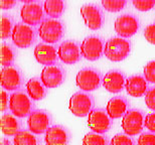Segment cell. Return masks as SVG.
Returning a JSON list of instances; mask_svg holds the SVG:
<instances>
[{
    "mask_svg": "<svg viewBox=\"0 0 155 145\" xmlns=\"http://www.w3.org/2000/svg\"><path fill=\"white\" fill-rule=\"evenodd\" d=\"M131 51V44L124 38H113L109 39L104 48V54L108 60L114 63L121 61L128 57Z\"/></svg>",
    "mask_w": 155,
    "mask_h": 145,
    "instance_id": "cell-1",
    "label": "cell"
},
{
    "mask_svg": "<svg viewBox=\"0 0 155 145\" xmlns=\"http://www.w3.org/2000/svg\"><path fill=\"white\" fill-rule=\"evenodd\" d=\"M38 32L46 44H57L64 35V26L57 18H48L40 22Z\"/></svg>",
    "mask_w": 155,
    "mask_h": 145,
    "instance_id": "cell-2",
    "label": "cell"
},
{
    "mask_svg": "<svg viewBox=\"0 0 155 145\" xmlns=\"http://www.w3.org/2000/svg\"><path fill=\"white\" fill-rule=\"evenodd\" d=\"M11 38L17 48H27L35 41V32L28 24L17 23L12 29Z\"/></svg>",
    "mask_w": 155,
    "mask_h": 145,
    "instance_id": "cell-3",
    "label": "cell"
},
{
    "mask_svg": "<svg viewBox=\"0 0 155 145\" xmlns=\"http://www.w3.org/2000/svg\"><path fill=\"white\" fill-rule=\"evenodd\" d=\"M9 109L14 116L24 118L31 112V102L23 92H15L9 98Z\"/></svg>",
    "mask_w": 155,
    "mask_h": 145,
    "instance_id": "cell-4",
    "label": "cell"
},
{
    "mask_svg": "<svg viewBox=\"0 0 155 145\" xmlns=\"http://www.w3.org/2000/svg\"><path fill=\"white\" fill-rule=\"evenodd\" d=\"M77 86L85 92H92L100 87L101 76L94 69H84L76 77Z\"/></svg>",
    "mask_w": 155,
    "mask_h": 145,
    "instance_id": "cell-5",
    "label": "cell"
},
{
    "mask_svg": "<svg viewBox=\"0 0 155 145\" xmlns=\"http://www.w3.org/2000/svg\"><path fill=\"white\" fill-rule=\"evenodd\" d=\"M144 118L143 114L137 110H130L123 115L122 128L129 136H134L140 133L143 129Z\"/></svg>",
    "mask_w": 155,
    "mask_h": 145,
    "instance_id": "cell-6",
    "label": "cell"
},
{
    "mask_svg": "<svg viewBox=\"0 0 155 145\" xmlns=\"http://www.w3.org/2000/svg\"><path fill=\"white\" fill-rule=\"evenodd\" d=\"M69 108L77 117H85L89 115L93 108V100L90 95L85 93H76L70 99Z\"/></svg>",
    "mask_w": 155,
    "mask_h": 145,
    "instance_id": "cell-7",
    "label": "cell"
},
{
    "mask_svg": "<svg viewBox=\"0 0 155 145\" xmlns=\"http://www.w3.org/2000/svg\"><path fill=\"white\" fill-rule=\"evenodd\" d=\"M104 52V44L100 38L89 36L81 44V54L86 60L94 61L99 60Z\"/></svg>",
    "mask_w": 155,
    "mask_h": 145,
    "instance_id": "cell-8",
    "label": "cell"
},
{
    "mask_svg": "<svg viewBox=\"0 0 155 145\" xmlns=\"http://www.w3.org/2000/svg\"><path fill=\"white\" fill-rule=\"evenodd\" d=\"M139 21L135 16L130 14L121 15L115 21V31L121 38H131L138 31Z\"/></svg>",
    "mask_w": 155,
    "mask_h": 145,
    "instance_id": "cell-9",
    "label": "cell"
},
{
    "mask_svg": "<svg viewBox=\"0 0 155 145\" xmlns=\"http://www.w3.org/2000/svg\"><path fill=\"white\" fill-rule=\"evenodd\" d=\"M88 126L93 132L103 134L110 129L111 121L108 113H105L103 110L94 109L89 113Z\"/></svg>",
    "mask_w": 155,
    "mask_h": 145,
    "instance_id": "cell-10",
    "label": "cell"
},
{
    "mask_svg": "<svg viewBox=\"0 0 155 145\" xmlns=\"http://www.w3.org/2000/svg\"><path fill=\"white\" fill-rule=\"evenodd\" d=\"M21 19L24 23L30 26H35L43 19V10L42 7L38 2L26 3L22 6L20 11Z\"/></svg>",
    "mask_w": 155,
    "mask_h": 145,
    "instance_id": "cell-11",
    "label": "cell"
},
{
    "mask_svg": "<svg viewBox=\"0 0 155 145\" xmlns=\"http://www.w3.org/2000/svg\"><path fill=\"white\" fill-rule=\"evenodd\" d=\"M51 118L45 111L35 110L30 112L27 119V125L30 132L33 134H41L48 129Z\"/></svg>",
    "mask_w": 155,
    "mask_h": 145,
    "instance_id": "cell-12",
    "label": "cell"
},
{
    "mask_svg": "<svg viewBox=\"0 0 155 145\" xmlns=\"http://www.w3.org/2000/svg\"><path fill=\"white\" fill-rule=\"evenodd\" d=\"M40 79L45 88L52 89L57 88L60 85L63 84L64 79V71L58 66H46L42 70Z\"/></svg>",
    "mask_w": 155,
    "mask_h": 145,
    "instance_id": "cell-13",
    "label": "cell"
},
{
    "mask_svg": "<svg viewBox=\"0 0 155 145\" xmlns=\"http://www.w3.org/2000/svg\"><path fill=\"white\" fill-rule=\"evenodd\" d=\"M80 48L76 42L72 41H64L58 49V55L60 60L66 64H77L81 58Z\"/></svg>",
    "mask_w": 155,
    "mask_h": 145,
    "instance_id": "cell-14",
    "label": "cell"
},
{
    "mask_svg": "<svg viewBox=\"0 0 155 145\" xmlns=\"http://www.w3.org/2000/svg\"><path fill=\"white\" fill-rule=\"evenodd\" d=\"M81 14L85 21V24L90 29L98 30L101 28L103 24V17H102L100 9L97 6L93 4L84 5L81 8Z\"/></svg>",
    "mask_w": 155,
    "mask_h": 145,
    "instance_id": "cell-15",
    "label": "cell"
},
{
    "mask_svg": "<svg viewBox=\"0 0 155 145\" xmlns=\"http://www.w3.org/2000/svg\"><path fill=\"white\" fill-rule=\"evenodd\" d=\"M22 78L15 68L4 67L1 71V86L7 91H15L20 88Z\"/></svg>",
    "mask_w": 155,
    "mask_h": 145,
    "instance_id": "cell-16",
    "label": "cell"
},
{
    "mask_svg": "<svg viewBox=\"0 0 155 145\" xmlns=\"http://www.w3.org/2000/svg\"><path fill=\"white\" fill-rule=\"evenodd\" d=\"M35 57L36 61L39 64H45V66H51L54 64L58 61L57 57V51L52 45L45 44H39L35 48Z\"/></svg>",
    "mask_w": 155,
    "mask_h": 145,
    "instance_id": "cell-17",
    "label": "cell"
},
{
    "mask_svg": "<svg viewBox=\"0 0 155 145\" xmlns=\"http://www.w3.org/2000/svg\"><path fill=\"white\" fill-rule=\"evenodd\" d=\"M125 85V79L122 73L118 71H110L103 78V86L110 93H119L123 90Z\"/></svg>",
    "mask_w": 155,
    "mask_h": 145,
    "instance_id": "cell-18",
    "label": "cell"
},
{
    "mask_svg": "<svg viewBox=\"0 0 155 145\" xmlns=\"http://www.w3.org/2000/svg\"><path fill=\"white\" fill-rule=\"evenodd\" d=\"M146 79L141 76H133L125 83V89L127 94L131 97L139 98L146 93L147 83Z\"/></svg>",
    "mask_w": 155,
    "mask_h": 145,
    "instance_id": "cell-19",
    "label": "cell"
},
{
    "mask_svg": "<svg viewBox=\"0 0 155 145\" xmlns=\"http://www.w3.org/2000/svg\"><path fill=\"white\" fill-rule=\"evenodd\" d=\"M45 143L48 145L67 144L69 141V134L66 129L61 126H52V127H48L45 131Z\"/></svg>",
    "mask_w": 155,
    "mask_h": 145,
    "instance_id": "cell-20",
    "label": "cell"
},
{
    "mask_svg": "<svg viewBox=\"0 0 155 145\" xmlns=\"http://www.w3.org/2000/svg\"><path fill=\"white\" fill-rule=\"evenodd\" d=\"M127 101L121 97L112 98L108 102L106 107V112L111 119H118L123 116L127 111Z\"/></svg>",
    "mask_w": 155,
    "mask_h": 145,
    "instance_id": "cell-21",
    "label": "cell"
},
{
    "mask_svg": "<svg viewBox=\"0 0 155 145\" xmlns=\"http://www.w3.org/2000/svg\"><path fill=\"white\" fill-rule=\"evenodd\" d=\"M45 86L43 85V83L38 79H30L26 84V91L28 93L29 97L35 101H39L42 100L43 98L45 97L46 95V91L45 89Z\"/></svg>",
    "mask_w": 155,
    "mask_h": 145,
    "instance_id": "cell-22",
    "label": "cell"
},
{
    "mask_svg": "<svg viewBox=\"0 0 155 145\" xmlns=\"http://www.w3.org/2000/svg\"><path fill=\"white\" fill-rule=\"evenodd\" d=\"M15 117L10 114H3L1 117L2 133L6 136H14L19 131V124Z\"/></svg>",
    "mask_w": 155,
    "mask_h": 145,
    "instance_id": "cell-23",
    "label": "cell"
},
{
    "mask_svg": "<svg viewBox=\"0 0 155 145\" xmlns=\"http://www.w3.org/2000/svg\"><path fill=\"white\" fill-rule=\"evenodd\" d=\"M66 4L64 0H45L43 9L45 13L51 18H58L63 15Z\"/></svg>",
    "mask_w": 155,
    "mask_h": 145,
    "instance_id": "cell-24",
    "label": "cell"
},
{
    "mask_svg": "<svg viewBox=\"0 0 155 145\" xmlns=\"http://www.w3.org/2000/svg\"><path fill=\"white\" fill-rule=\"evenodd\" d=\"M13 142L16 145H35L36 139L32 135V132L29 133L28 131L20 130L14 135Z\"/></svg>",
    "mask_w": 155,
    "mask_h": 145,
    "instance_id": "cell-25",
    "label": "cell"
},
{
    "mask_svg": "<svg viewBox=\"0 0 155 145\" xmlns=\"http://www.w3.org/2000/svg\"><path fill=\"white\" fill-rule=\"evenodd\" d=\"M14 61V51L10 45L2 44L1 47V64L3 67H10Z\"/></svg>",
    "mask_w": 155,
    "mask_h": 145,
    "instance_id": "cell-26",
    "label": "cell"
},
{
    "mask_svg": "<svg viewBox=\"0 0 155 145\" xmlns=\"http://www.w3.org/2000/svg\"><path fill=\"white\" fill-rule=\"evenodd\" d=\"M101 2L105 10L109 12L121 11L126 5V0H101Z\"/></svg>",
    "mask_w": 155,
    "mask_h": 145,
    "instance_id": "cell-27",
    "label": "cell"
},
{
    "mask_svg": "<svg viewBox=\"0 0 155 145\" xmlns=\"http://www.w3.org/2000/svg\"><path fill=\"white\" fill-rule=\"evenodd\" d=\"M107 140L104 136L100 135V133L93 132V133L87 134L83 139L84 145H91V144H106Z\"/></svg>",
    "mask_w": 155,
    "mask_h": 145,
    "instance_id": "cell-28",
    "label": "cell"
},
{
    "mask_svg": "<svg viewBox=\"0 0 155 145\" xmlns=\"http://www.w3.org/2000/svg\"><path fill=\"white\" fill-rule=\"evenodd\" d=\"M12 33V22L11 19L6 15H3L1 18V38H8Z\"/></svg>",
    "mask_w": 155,
    "mask_h": 145,
    "instance_id": "cell-29",
    "label": "cell"
},
{
    "mask_svg": "<svg viewBox=\"0 0 155 145\" xmlns=\"http://www.w3.org/2000/svg\"><path fill=\"white\" fill-rule=\"evenodd\" d=\"M132 3L139 11H149L155 6V0H132Z\"/></svg>",
    "mask_w": 155,
    "mask_h": 145,
    "instance_id": "cell-30",
    "label": "cell"
},
{
    "mask_svg": "<svg viewBox=\"0 0 155 145\" xmlns=\"http://www.w3.org/2000/svg\"><path fill=\"white\" fill-rule=\"evenodd\" d=\"M144 77L147 82L155 84V61L148 63L144 68Z\"/></svg>",
    "mask_w": 155,
    "mask_h": 145,
    "instance_id": "cell-31",
    "label": "cell"
},
{
    "mask_svg": "<svg viewBox=\"0 0 155 145\" xmlns=\"http://www.w3.org/2000/svg\"><path fill=\"white\" fill-rule=\"evenodd\" d=\"M129 135H122L118 134L116 136H114L111 140V144L113 145H132L133 141L128 137Z\"/></svg>",
    "mask_w": 155,
    "mask_h": 145,
    "instance_id": "cell-32",
    "label": "cell"
},
{
    "mask_svg": "<svg viewBox=\"0 0 155 145\" xmlns=\"http://www.w3.org/2000/svg\"><path fill=\"white\" fill-rule=\"evenodd\" d=\"M137 143L139 145H154L155 144V135L152 133H143L138 138Z\"/></svg>",
    "mask_w": 155,
    "mask_h": 145,
    "instance_id": "cell-33",
    "label": "cell"
},
{
    "mask_svg": "<svg viewBox=\"0 0 155 145\" xmlns=\"http://www.w3.org/2000/svg\"><path fill=\"white\" fill-rule=\"evenodd\" d=\"M145 103L149 109L155 111V88L150 89L145 95Z\"/></svg>",
    "mask_w": 155,
    "mask_h": 145,
    "instance_id": "cell-34",
    "label": "cell"
},
{
    "mask_svg": "<svg viewBox=\"0 0 155 145\" xmlns=\"http://www.w3.org/2000/svg\"><path fill=\"white\" fill-rule=\"evenodd\" d=\"M144 38L148 42L155 44V24H150L145 28Z\"/></svg>",
    "mask_w": 155,
    "mask_h": 145,
    "instance_id": "cell-35",
    "label": "cell"
},
{
    "mask_svg": "<svg viewBox=\"0 0 155 145\" xmlns=\"http://www.w3.org/2000/svg\"><path fill=\"white\" fill-rule=\"evenodd\" d=\"M145 127L151 132H155V113L148 114L145 117V121H144Z\"/></svg>",
    "mask_w": 155,
    "mask_h": 145,
    "instance_id": "cell-36",
    "label": "cell"
},
{
    "mask_svg": "<svg viewBox=\"0 0 155 145\" xmlns=\"http://www.w3.org/2000/svg\"><path fill=\"white\" fill-rule=\"evenodd\" d=\"M16 4V0H1V9L7 10V9L13 8Z\"/></svg>",
    "mask_w": 155,
    "mask_h": 145,
    "instance_id": "cell-37",
    "label": "cell"
},
{
    "mask_svg": "<svg viewBox=\"0 0 155 145\" xmlns=\"http://www.w3.org/2000/svg\"><path fill=\"white\" fill-rule=\"evenodd\" d=\"M8 105V97L5 91L1 92V112H5Z\"/></svg>",
    "mask_w": 155,
    "mask_h": 145,
    "instance_id": "cell-38",
    "label": "cell"
},
{
    "mask_svg": "<svg viewBox=\"0 0 155 145\" xmlns=\"http://www.w3.org/2000/svg\"><path fill=\"white\" fill-rule=\"evenodd\" d=\"M0 145H10V142H9L8 140H2Z\"/></svg>",
    "mask_w": 155,
    "mask_h": 145,
    "instance_id": "cell-39",
    "label": "cell"
},
{
    "mask_svg": "<svg viewBox=\"0 0 155 145\" xmlns=\"http://www.w3.org/2000/svg\"><path fill=\"white\" fill-rule=\"evenodd\" d=\"M20 2L24 3V4H26V3H30V2H33L35 0H19Z\"/></svg>",
    "mask_w": 155,
    "mask_h": 145,
    "instance_id": "cell-40",
    "label": "cell"
}]
</instances>
